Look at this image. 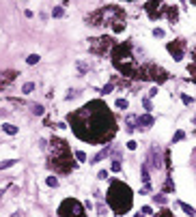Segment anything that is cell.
<instances>
[{
  "instance_id": "6da1fadb",
  "label": "cell",
  "mask_w": 196,
  "mask_h": 217,
  "mask_svg": "<svg viewBox=\"0 0 196 217\" xmlns=\"http://www.w3.org/2000/svg\"><path fill=\"white\" fill-rule=\"evenodd\" d=\"M73 131H80L82 127H86V131L82 133V140L88 142H101L114 135V118L108 112V108L101 101H93L88 105H84L78 114L69 116Z\"/></svg>"
},
{
  "instance_id": "7a4b0ae2",
  "label": "cell",
  "mask_w": 196,
  "mask_h": 217,
  "mask_svg": "<svg viewBox=\"0 0 196 217\" xmlns=\"http://www.w3.org/2000/svg\"><path fill=\"white\" fill-rule=\"evenodd\" d=\"M108 204L112 206V211L116 215H123L132 209V191L127 185H123L121 181H114L110 185V191H108Z\"/></svg>"
},
{
  "instance_id": "3957f363",
  "label": "cell",
  "mask_w": 196,
  "mask_h": 217,
  "mask_svg": "<svg viewBox=\"0 0 196 217\" xmlns=\"http://www.w3.org/2000/svg\"><path fill=\"white\" fill-rule=\"evenodd\" d=\"M58 213H60V217H84V211H82V204L78 202V200H65L63 204H60V209H58Z\"/></svg>"
},
{
  "instance_id": "277c9868",
  "label": "cell",
  "mask_w": 196,
  "mask_h": 217,
  "mask_svg": "<svg viewBox=\"0 0 196 217\" xmlns=\"http://www.w3.org/2000/svg\"><path fill=\"white\" fill-rule=\"evenodd\" d=\"M168 52L175 56V60H181V58H183V43H181V41L168 43Z\"/></svg>"
},
{
  "instance_id": "5b68a950",
  "label": "cell",
  "mask_w": 196,
  "mask_h": 217,
  "mask_svg": "<svg viewBox=\"0 0 196 217\" xmlns=\"http://www.w3.org/2000/svg\"><path fill=\"white\" fill-rule=\"evenodd\" d=\"M149 73H151V78H153L155 82H166V80H168L166 71L160 69V67H149Z\"/></svg>"
},
{
  "instance_id": "8992f818",
  "label": "cell",
  "mask_w": 196,
  "mask_h": 217,
  "mask_svg": "<svg viewBox=\"0 0 196 217\" xmlns=\"http://www.w3.org/2000/svg\"><path fill=\"white\" fill-rule=\"evenodd\" d=\"M160 0H151V2H146V13H149V17L151 19H155L157 15H160Z\"/></svg>"
},
{
  "instance_id": "52a82bcc",
  "label": "cell",
  "mask_w": 196,
  "mask_h": 217,
  "mask_svg": "<svg viewBox=\"0 0 196 217\" xmlns=\"http://www.w3.org/2000/svg\"><path fill=\"white\" fill-rule=\"evenodd\" d=\"M127 52H129V45H116L114 47V58H127Z\"/></svg>"
},
{
  "instance_id": "ba28073f",
  "label": "cell",
  "mask_w": 196,
  "mask_h": 217,
  "mask_svg": "<svg viewBox=\"0 0 196 217\" xmlns=\"http://www.w3.org/2000/svg\"><path fill=\"white\" fill-rule=\"evenodd\" d=\"M138 125H140L142 129H149V127L153 125V118H151L149 114H144V116H140V118H138Z\"/></svg>"
},
{
  "instance_id": "9c48e42d",
  "label": "cell",
  "mask_w": 196,
  "mask_h": 217,
  "mask_svg": "<svg viewBox=\"0 0 196 217\" xmlns=\"http://www.w3.org/2000/svg\"><path fill=\"white\" fill-rule=\"evenodd\" d=\"M2 131H5V133H9V135H15V133H17V127H15V125H11V123H7V125H2Z\"/></svg>"
},
{
  "instance_id": "30bf717a",
  "label": "cell",
  "mask_w": 196,
  "mask_h": 217,
  "mask_svg": "<svg viewBox=\"0 0 196 217\" xmlns=\"http://www.w3.org/2000/svg\"><path fill=\"white\" fill-rule=\"evenodd\" d=\"M11 165H15V159H7V161H2V163H0V170H5V168H11Z\"/></svg>"
},
{
  "instance_id": "8fae6325",
  "label": "cell",
  "mask_w": 196,
  "mask_h": 217,
  "mask_svg": "<svg viewBox=\"0 0 196 217\" xmlns=\"http://www.w3.org/2000/svg\"><path fill=\"white\" fill-rule=\"evenodd\" d=\"M33 90H35V84H33V82L24 84V88H22V92H26V95H28V92H33Z\"/></svg>"
},
{
  "instance_id": "7c38bea8",
  "label": "cell",
  "mask_w": 196,
  "mask_h": 217,
  "mask_svg": "<svg viewBox=\"0 0 196 217\" xmlns=\"http://www.w3.org/2000/svg\"><path fill=\"white\" fill-rule=\"evenodd\" d=\"M26 62H28V65H37V62H39V56H37V54H30V56L26 58Z\"/></svg>"
},
{
  "instance_id": "4fadbf2b",
  "label": "cell",
  "mask_w": 196,
  "mask_h": 217,
  "mask_svg": "<svg viewBox=\"0 0 196 217\" xmlns=\"http://www.w3.org/2000/svg\"><path fill=\"white\" fill-rule=\"evenodd\" d=\"M63 13H65V11H63V7H56V9L52 11V15H54V17H63Z\"/></svg>"
},
{
  "instance_id": "5bb4252c",
  "label": "cell",
  "mask_w": 196,
  "mask_h": 217,
  "mask_svg": "<svg viewBox=\"0 0 196 217\" xmlns=\"http://www.w3.org/2000/svg\"><path fill=\"white\" fill-rule=\"evenodd\" d=\"M153 200H155L157 204H166V198H164L162 194H157V196H153Z\"/></svg>"
},
{
  "instance_id": "9a60e30c",
  "label": "cell",
  "mask_w": 196,
  "mask_h": 217,
  "mask_svg": "<svg viewBox=\"0 0 196 217\" xmlns=\"http://www.w3.org/2000/svg\"><path fill=\"white\" fill-rule=\"evenodd\" d=\"M116 108H121V110H127V101H125V99H119V101H116Z\"/></svg>"
},
{
  "instance_id": "2e32d148",
  "label": "cell",
  "mask_w": 196,
  "mask_h": 217,
  "mask_svg": "<svg viewBox=\"0 0 196 217\" xmlns=\"http://www.w3.org/2000/svg\"><path fill=\"white\" fill-rule=\"evenodd\" d=\"M47 185H50V187H56V185H58V179H54V176H47Z\"/></svg>"
},
{
  "instance_id": "e0dca14e",
  "label": "cell",
  "mask_w": 196,
  "mask_h": 217,
  "mask_svg": "<svg viewBox=\"0 0 196 217\" xmlns=\"http://www.w3.org/2000/svg\"><path fill=\"white\" fill-rule=\"evenodd\" d=\"M33 112L41 116V114H43V105H37V103H35V105H33Z\"/></svg>"
},
{
  "instance_id": "ac0fdd59",
  "label": "cell",
  "mask_w": 196,
  "mask_h": 217,
  "mask_svg": "<svg viewBox=\"0 0 196 217\" xmlns=\"http://www.w3.org/2000/svg\"><path fill=\"white\" fill-rule=\"evenodd\" d=\"M76 159H78V161H86V155H84L82 151H78V153H76Z\"/></svg>"
},
{
  "instance_id": "d6986e66",
  "label": "cell",
  "mask_w": 196,
  "mask_h": 217,
  "mask_svg": "<svg viewBox=\"0 0 196 217\" xmlns=\"http://www.w3.org/2000/svg\"><path fill=\"white\" fill-rule=\"evenodd\" d=\"M112 170H114V172L121 170V161H112Z\"/></svg>"
},
{
  "instance_id": "ffe728a7",
  "label": "cell",
  "mask_w": 196,
  "mask_h": 217,
  "mask_svg": "<svg viewBox=\"0 0 196 217\" xmlns=\"http://www.w3.org/2000/svg\"><path fill=\"white\" fill-rule=\"evenodd\" d=\"M183 135H185L183 131H177V133H175V142H179V140H183Z\"/></svg>"
},
{
  "instance_id": "44dd1931",
  "label": "cell",
  "mask_w": 196,
  "mask_h": 217,
  "mask_svg": "<svg viewBox=\"0 0 196 217\" xmlns=\"http://www.w3.org/2000/svg\"><path fill=\"white\" fill-rule=\"evenodd\" d=\"M153 35H155V37H164V30H162V28H155Z\"/></svg>"
},
{
  "instance_id": "7402d4cb",
  "label": "cell",
  "mask_w": 196,
  "mask_h": 217,
  "mask_svg": "<svg viewBox=\"0 0 196 217\" xmlns=\"http://www.w3.org/2000/svg\"><path fill=\"white\" fill-rule=\"evenodd\" d=\"M181 209H183V211H185V213H190V215H192V213H194V211H192V209H190V206H187V204H183V202H181Z\"/></svg>"
},
{
  "instance_id": "603a6c76",
  "label": "cell",
  "mask_w": 196,
  "mask_h": 217,
  "mask_svg": "<svg viewBox=\"0 0 196 217\" xmlns=\"http://www.w3.org/2000/svg\"><path fill=\"white\" fill-rule=\"evenodd\" d=\"M127 149H129V151H134V149H136V142H134V140H129V142H127Z\"/></svg>"
},
{
  "instance_id": "cb8c5ba5",
  "label": "cell",
  "mask_w": 196,
  "mask_h": 217,
  "mask_svg": "<svg viewBox=\"0 0 196 217\" xmlns=\"http://www.w3.org/2000/svg\"><path fill=\"white\" fill-rule=\"evenodd\" d=\"M142 215H151V206H142Z\"/></svg>"
},
{
  "instance_id": "d4e9b609",
  "label": "cell",
  "mask_w": 196,
  "mask_h": 217,
  "mask_svg": "<svg viewBox=\"0 0 196 217\" xmlns=\"http://www.w3.org/2000/svg\"><path fill=\"white\" fill-rule=\"evenodd\" d=\"M183 103H185V105H190V103H192V97H187V95H183Z\"/></svg>"
},
{
  "instance_id": "484cf974",
  "label": "cell",
  "mask_w": 196,
  "mask_h": 217,
  "mask_svg": "<svg viewBox=\"0 0 196 217\" xmlns=\"http://www.w3.org/2000/svg\"><path fill=\"white\" fill-rule=\"evenodd\" d=\"M110 90H112V84H106V86H104V92H106V95H108V92H110Z\"/></svg>"
},
{
  "instance_id": "4316f807",
  "label": "cell",
  "mask_w": 196,
  "mask_h": 217,
  "mask_svg": "<svg viewBox=\"0 0 196 217\" xmlns=\"http://www.w3.org/2000/svg\"><path fill=\"white\" fill-rule=\"evenodd\" d=\"M160 217H173V213H168V211H164V213H162Z\"/></svg>"
},
{
  "instance_id": "83f0119b",
  "label": "cell",
  "mask_w": 196,
  "mask_h": 217,
  "mask_svg": "<svg viewBox=\"0 0 196 217\" xmlns=\"http://www.w3.org/2000/svg\"><path fill=\"white\" fill-rule=\"evenodd\" d=\"M11 217H19V215H17V213H15V215H11Z\"/></svg>"
},
{
  "instance_id": "f1b7e54d",
  "label": "cell",
  "mask_w": 196,
  "mask_h": 217,
  "mask_svg": "<svg viewBox=\"0 0 196 217\" xmlns=\"http://www.w3.org/2000/svg\"><path fill=\"white\" fill-rule=\"evenodd\" d=\"M194 215H196V213H194Z\"/></svg>"
}]
</instances>
